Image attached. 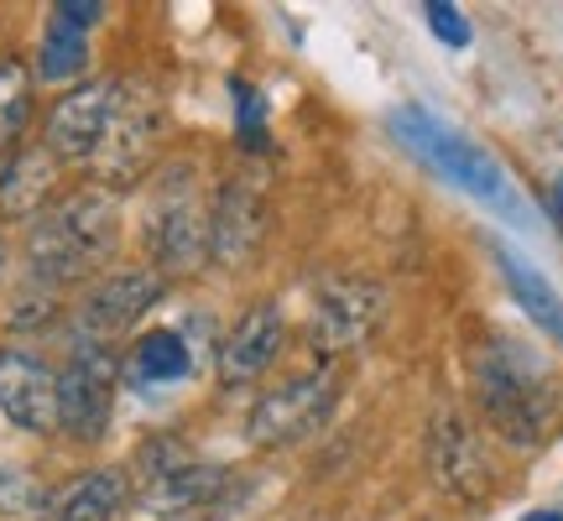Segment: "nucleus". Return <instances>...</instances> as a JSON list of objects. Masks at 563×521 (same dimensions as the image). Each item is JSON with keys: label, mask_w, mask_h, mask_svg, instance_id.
Here are the masks:
<instances>
[{"label": "nucleus", "mask_w": 563, "mask_h": 521, "mask_svg": "<svg viewBox=\"0 0 563 521\" xmlns=\"http://www.w3.org/2000/svg\"><path fill=\"white\" fill-rule=\"evenodd\" d=\"M475 401L481 418L517 448H538L559 422L553 370L517 340H490L475 350Z\"/></svg>", "instance_id": "obj_1"}, {"label": "nucleus", "mask_w": 563, "mask_h": 521, "mask_svg": "<svg viewBox=\"0 0 563 521\" xmlns=\"http://www.w3.org/2000/svg\"><path fill=\"white\" fill-rule=\"evenodd\" d=\"M121 241V203L110 188H84L74 199L53 203L47 214H37L32 224V241H26V260L42 281H79L95 266L115 256Z\"/></svg>", "instance_id": "obj_2"}, {"label": "nucleus", "mask_w": 563, "mask_h": 521, "mask_svg": "<svg viewBox=\"0 0 563 521\" xmlns=\"http://www.w3.org/2000/svg\"><path fill=\"white\" fill-rule=\"evenodd\" d=\"M391 125H397V136H402L407 152H418L433 173H443L449 182H460L464 193L496 203V209H511V188H506L501 162L490 157V152H481L470 136H460L454 125H443L439 115H428L422 104H407Z\"/></svg>", "instance_id": "obj_3"}, {"label": "nucleus", "mask_w": 563, "mask_h": 521, "mask_svg": "<svg viewBox=\"0 0 563 521\" xmlns=\"http://www.w3.org/2000/svg\"><path fill=\"white\" fill-rule=\"evenodd\" d=\"M146 251L157 256L162 271H194L209 256V209L199 193V173L188 162L167 167L146 203Z\"/></svg>", "instance_id": "obj_4"}, {"label": "nucleus", "mask_w": 563, "mask_h": 521, "mask_svg": "<svg viewBox=\"0 0 563 521\" xmlns=\"http://www.w3.org/2000/svg\"><path fill=\"white\" fill-rule=\"evenodd\" d=\"M340 401V370L334 365H313L302 376H287L272 391L256 397L251 418H245V433L256 448H292L308 433H319L329 412Z\"/></svg>", "instance_id": "obj_5"}, {"label": "nucleus", "mask_w": 563, "mask_h": 521, "mask_svg": "<svg viewBox=\"0 0 563 521\" xmlns=\"http://www.w3.org/2000/svg\"><path fill=\"white\" fill-rule=\"evenodd\" d=\"M115 386H121V361L110 344L79 340L58 370V433L74 443H100L115 418Z\"/></svg>", "instance_id": "obj_6"}, {"label": "nucleus", "mask_w": 563, "mask_h": 521, "mask_svg": "<svg viewBox=\"0 0 563 521\" xmlns=\"http://www.w3.org/2000/svg\"><path fill=\"white\" fill-rule=\"evenodd\" d=\"M162 141V100L152 89H136V84H121V100H115V115L104 125V141L95 152V173L100 182L115 193L125 182H136L152 157H157Z\"/></svg>", "instance_id": "obj_7"}, {"label": "nucleus", "mask_w": 563, "mask_h": 521, "mask_svg": "<svg viewBox=\"0 0 563 521\" xmlns=\"http://www.w3.org/2000/svg\"><path fill=\"white\" fill-rule=\"evenodd\" d=\"M386 287L365 277H334L319 287L313 298V350H323L329 361L361 350L376 329L386 323Z\"/></svg>", "instance_id": "obj_8"}, {"label": "nucleus", "mask_w": 563, "mask_h": 521, "mask_svg": "<svg viewBox=\"0 0 563 521\" xmlns=\"http://www.w3.org/2000/svg\"><path fill=\"white\" fill-rule=\"evenodd\" d=\"M266 224H272V199H266L262 173H235L224 178L220 199L209 209V256L220 266H245L262 251Z\"/></svg>", "instance_id": "obj_9"}, {"label": "nucleus", "mask_w": 563, "mask_h": 521, "mask_svg": "<svg viewBox=\"0 0 563 521\" xmlns=\"http://www.w3.org/2000/svg\"><path fill=\"white\" fill-rule=\"evenodd\" d=\"M115 100H121V79H95V84L68 89L53 104V115H47L42 146L58 162H95V152H100V141H104V125L115 115Z\"/></svg>", "instance_id": "obj_10"}, {"label": "nucleus", "mask_w": 563, "mask_h": 521, "mask_svg": "<svg viewBox=\"0 0 563 521\" xmlns=\"http://www.w3.org/2000/svg\"><path fill=\"white\" fill-rule=\"evenodd\" d=\"M0 412L26 433H42V439L58 433V376H53V365L32 350L5 344L0 350Z\"/></svg>", "instance_id": "obj_11"}, {"label": "nucleus", "mask_w": 563, "mask_h": 521, "mask_svg": "<svg viewBox=\"0 0 563 521\" xmlns=\"http://www.w3.org/2000/svg\"><path fill=\"white\" fill-rule=\"evenodd\" d=\"M162 292H167V277L162 271H115L89 287V298L79 308V334L84 340H115L125 329H136L146 319V308H157Z\"/></svg>", "instance_id": "obj_12"}, {"label": "nucleus", "mask_w": 563, "mask_h": 521, "mask_svg": "<svg viewBox=\"0 0 563 521\" xmlns=\"http://www.w3.org/2000/svg\"><path fill=\"white\" fill-rule=\"evenodd\" d=\"M428 464H433V480L460 496V501H485L490 496V464H485L481 443L470 433V422L460 412H433V428H428Z\"/></svg>", "instance_id": "obj_13"}, {"label": "nucleus", "mask_w": 563, "mask_h": 521, "mask_svg": "<svg viewBox=\"0 0 563 521\" xmlns=\"http://www.w3.org/2000/svg\"><path fill=\"white\" fill-rule=\"evenodd\" d=\"M282 355V313L277 302H256L220 344V381L224 386H251L266 376Z\"/></svg>", "instance_id": "obj_14"}, {"label": "nucleus", "mask_w": 563, "mask_h": 521, "mask_svg": "<svg viewBox=\"0 0 563 521\" xmlns=\"http://www.w3.org/2000/svg\"><path fill=\"white\" fill-rule=\"evenodd\" d=\"M230 490V469H214V464L199 459H178L173 469H162L146 480L141 490V506L157 511V517H194L203 506H214Z\"/></svg>", "instance_id": "obj_15"}, {"label": "nucleus", "mask_w": 563, "mask_h": 521, "mask_svg": "<svg viewBox=\"0 0 563 521\" xmlns=\"http://www.w3.org/2000/svg\"><path fill=\"white\" fill-rule=\"evenodd\" d=\"M131 506V475L125 469H89L68 480L58 496H47L42 521H115Z\"/></svg>", "instance_id": "obj_16"}, {"label": "nucleus", "mask_w": 563, "mask_h": 521, "mask_svg": "<svg viewBox=\"0 0 563 521\" xmlns=\"http://www.w3.org/2000/svg\"><path fill=\"white\" fill-rule=\"evenodd\" d=\"M53 182H58V157L47 146L11 152V162L0 167V214H11V220L42 214V203L53 199Z\"/></svg>", "instance_id": "obj_17"}, {"label": "nucleus", "mask_w": 563, "mask_h": 521, "mask_svg": "<svg viewBox=\"0 0 563 521\" xmlns=\"http://www.w3.org/2000/svg\"><path fill=\"white\" fill-rule=\"evenodd\" d=\"M188 344L183 334L173 329H152V334H141L136 350H131V381L136 386H173L188 376Z\"/></svg>", "instance_id": "obj_18"}, {"label": "nucleus", "mask_w": 563, "mask_h": 521, "mask_svg": "<svg viewBox=\"0 0 563 521\" xmlns=\"http://www.w3.org/2000/svg\"><path fill=\"white\" fill-rule=\"evenodd\" d=\"M496 260H501V277H506V287L517 292V302H522L527 313L543 323L553 340H563V298H559V292H553V287H548V281L538 277V271H532L522 256H511V251H496Z\"/></svg>", "instance_id": "obj_19"}, {"label": "nucleus", "mask_w": 563, "mask_h": 521, "mask_svg": "<svg viewBox=\"0 0 563 521\" xmlns=\"http://www.w3.org/2000/svg\"><path fill=\"white\" fill-rule=\"evenodd\" d=\"M84 68H89V32L53 16L47 21V37H42V53H37V79L63 84V79H79Z\"/></svg>", "instance_id": "obj_20"}, {"label": "nucleus", "mask_w": 563, "mask_h": 521, "mask_svg": "<svg viewBox=\"0 0 563 521\" xmlns=\"http://www.w3.org/2000/svg\"><path fill=\"white\" fill-rule=\"evenodd\" d=\"M26 121H32V74L16 58H0V162L11 157Z\"/></svg>", "instance_id": "obj_21"}, {"label": "nucleus", "mask_w": 563, "mask_h": 521, "mask_svg": "<svg viewBox=\"0 0 563 521\" xmlns=\"http://www.w3.org/2000/svg\"><path fill=\"white\" fill-rule=\"evenodd\" d=\"M47 496L26 469H0V517H37Z\"/></svg>", "instance_id": "obj_22"}, {"label": "nucleus", "mask_w": 563, "mask_h": 521, "mask_svg": "<svg viewBox=\"0 0 563 521\" xmlns=\"http://www.w3.org/2000/svg\"><path fill=\"white\" fill-rule=\"evenodd\" d=\"M230 95H235V110H241V141H245V152H262L266 146V110H262V95L251 89V84H230Z\"/></svg>", "instance_id": "obj_23"}, {"label": "nucleus", "mask_w": 563, "mask_h": 521, "mask_svg": "<svg viewBox=\"0 0 563 521\" xmlns=\"http://www.w3.org/2000/svg\"><path fill=\"white\" fill-rule=\"evenodd\" d=\"M428 26H433V37L449 42V47H470V21L460 16V5H428Z\"/></svg>", "instance_id": "obj_24"}, {"label": "nucleus", "mask_w": 563, "mask_h": 521, "mask_svg": "<svg viewBox=\"0 0 563 521\" xmlns=\"http://www.w3.org/2000/svg\"><path fill=\"white\" fill-rule=\"evenodd\" d=\"M53 16L68 21V26H79V32H89V26H100L104 5L100 0H63V5H53Z\"/></svg>", "instance_id": "obj_25"}, {"label": "nucleus", "mask_w": 563, "mask_h": 521, "mask_svg": "<svg viewBox=\"0 0 563 521\" xmlns=\"http://www.w3.org/2000/svg\"><path fill=\"white\" fill-rule=\"evenodd\" d=\"M522 521H563V511H527Z\"/></svg>", "instance_id": "obj_26"}, {"label": "nucleus", "mask_w": 563, "mask_h": 521, "mask_svg": "<svg viewBox=\"0 0 563 521\" xmlns=\"http://www.w3.org/2000/svg\"><path fill=\"white\" fill-rule=\"evenodd\" d=\"M183 521H220V517H183Z\"/></svg>", "instance_id": "obj_27"}, {"label": "nucleus", "mask_w": 563, "mask_h": 521, "mask_svg": "<svg viewBox=\"0 0 563 521\" xmlns=\"http://www.w3.org/2000/svg\"><path fill=\"white\" fill-rule=\"evenodd\" d=\"M559 203H563V173H559Z\"/></svg>", "instance_id": "obj_28"}]
</instances>
